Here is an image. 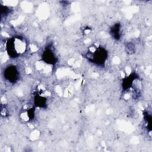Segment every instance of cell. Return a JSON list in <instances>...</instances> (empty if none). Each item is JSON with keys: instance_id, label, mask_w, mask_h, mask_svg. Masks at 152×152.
<instances>
[{"instance_id": "obj_1", "label": "cell", "mask_w": 152, "mask_h": 152, "mask_svg": "<svg viewBox=\"0 0 152 152\" xmlns=\"http://www.w3.org/2000/svg\"><path fill=\"white\" fill-rule=\"evenodd\" d=\"M86 58L91 62L96 65H101L105 62L107 58V53L105 49L99 47L96 48L93 52L88 51L86 54Z\"/></svg>"}, {"instance_id": "obj_3", "label": "cell", "mask_w": 152, "mask_h": 152, "mask_svg": "<svg viewBox=\"0 0 152 152\" xmlns=\"http://www.w3.org/2000/svg\"><path fill=\"white\" fill-rule=\"evenodd\" d=\"M4 77L7 80L11 83H15L19 77L18 69L15 66H9L4 70Z\"/></svg>"}, {"instance_id": "obj_4", "label": "cell", "mask_w": 152, "mask_h": 152, "mask_svg": "<svg viewBox=\"0 0 152 152\" xmlns=\"http://www.w3.org/2000/svg\"><path fill=\"white\" fill-rule=\"evenodd\" d=\"M42 58L45 62L48 64L53 65L56 62L55 55L52 49L49 48L45 50L42 55Z\"/></svg>"}, {"instance_id": "obj_2", "label": "cell", "mask_w": 152, "mask_h": 152, "mask_svg": "<svg viewBox=\"0 0 152 152\" xmlns=\"http://www.w3.org/2000/svg\"><path fill=\"white\" fill-rule=\"evenodd\" d=\"M22 40H19L18 43H17V39L12 37L7 42V50L9 56L12 58H17L20 53H21V50L24 49L23 46L21 45L23 42H21Z\"/></svg>"}, {"instance_id": "obj_5", "label": "cell", "mask_w": 152, "mask_h": 152, "mask_svg": "<svg viewBox=\"0 0 152 152\" xmlns=\"http://www.w3.org/2000/svg\"><path fill=\"white\" fill-rule=\"evenodd\" d=\"M110 33L115 39H119L121 37V26L119 23L115 24L110 30Z\"/></svg>"}]
</instances>
